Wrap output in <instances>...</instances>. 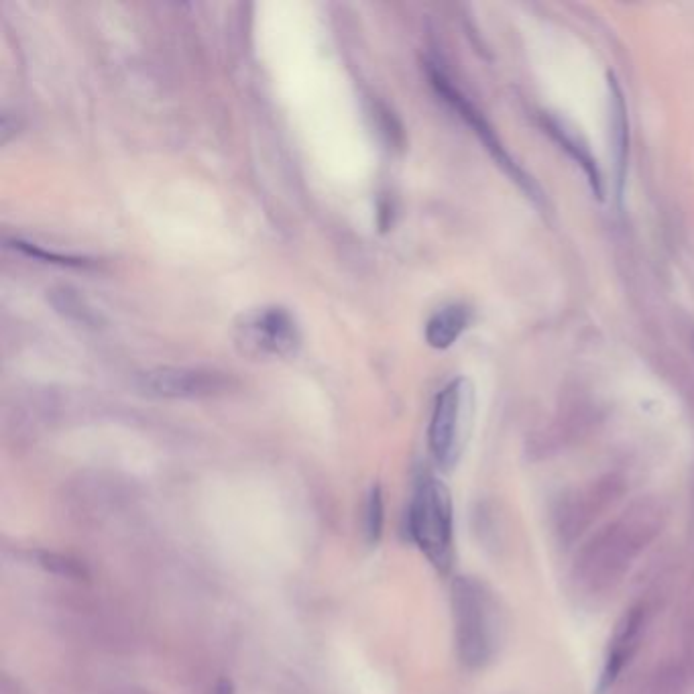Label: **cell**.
Wrapping results in <instances>:
<instances>
[{"label": "cell", "instance_id": "cell-12", "mask_svg": "<svg viewBox=\"0 0 694 694\" xmlns=\"http://www.w3.org/2000/svg\"><path fill=\"white\" fill-rule=\"evenodd\" d=\"M383 524H385V503H383V491L381 485H373L367 497L365 505V534L369 544H377L383 536Z\"/></svg>", "mask_w": 694, "mask_h": 694}, {"label": "cell", "instance_id": "cell-3", "mask_svg": "<svg viewBox=\"0 0 694 694\" xmlns=\"http://www.w3.org/2000/svg\"><path fill=\"white\" fill-rule=\"evenodd\" d=\"M475 418V387L467 377L450 381L436 397L428 430L430 452L436 465L452 471L467 448Z\"/></svg>", "mask_w": 694, "mask_h": 694}, {"label": "cell", "instance_id": "cell-9", "mask_svg": "<svg viewBox=\"0 0 694 694\" xmlns=\"http://www.w3.org/2000/svg\"><path fill=\"white\" fill-rule=\"evenodd\" d=\"M471 322V312L465 306H446L438 310L426 324V342L432 349L446 351L467 330Z\"/></svg>", "mask_w": 694, "mask_h": 694}, {"label": "cell", "instance_id": "cell-2", "mask_svg": "<svg viewBox=\"0 0 694 694\" xmlns=\"http://www.w3.org/2000/svg\"><path fill=\"white\" fill-rule=\"evenodd\" d=\"M408 528L414 544L438 572H448L454 562V509L448 487L428 475L418 481Z\"/></svg>", "mask_w": 694, "mask_h": 694}, {"label": "cell", "instance_id": "cell-13", "mask_svg": "<svg viewBox=\"0 0 694 694\" xmlns=\"http://www.w3.org/2000/svg\"><path fill=\"white\" fill-rule=\"evenodd\" d=\"M11 247L27 257H35V259H41V261H47V263H57V265H66V267H88L90 261L88 259H80V257H64V255H57V253H47L43 249H39L37 245H31V243H23V241H13Z\"/></svg>", "mask_w": 694, "mask_h": 694}, {"label": "cell", "instance_id": "cell-8", "mask_svg": "<svg viewBox=\"0 0 694 694\" xmlns=\"http://www.w3.org/2000/svg\"><path fill=\"white\" fill-rule=\"evenodd\" d=\"M609 102H611V141L617 173V196L623 198L625 173H627V153H629V123H627V106L623 92L613 74H609Z\"/></svg>", "mask_w": 694, "mask_h": 694}, {"label": "cell", "instance_id": "cell-11", "mask_svg": "<svg viewBox=\"0 0 694 694\" xmlns=\"http://www.w3.org/2000/svg\"><path fill=\"white\" fill-rule=\"evenodd\" d=\"M548 129H550V133L558 139V143H560L578 163L583 165V169H585V173H587L589 184H591L595 196L601 200V198H603V184H601L599 169H597V165H595V161H593L589 149H587L585 145L578 143L574 135H568V133L564 131V127H562L560 123H556V121H550V123H548Z\"/></svg>", "mask_w": 694, "mask_h": 694}, {"label": "cell", "instance_id": "cell-10", "mask_svg": "<svg viewBox=\"0 0 694 694\" xmlns=\"http://www.w3.org/2000/svg\"><path fill=\"white\" fill-rule=\"evenodd\" d=\"M49 302L57 312L72 322H78L84 326H96L98 324L96 312L86 304V300L78 292H74V289H70V287L51 289Z\"/></svg>", "mask_w": 694, "mask_h": 694}, {"label": "cell", "instance_id": "cell-7", "mask_svg": "<svg viewBox=\"0 0 694 694\" xmlns=\"http://www.w3.org/2000/svg\"><path fill=\"white\" fill-rule=\"evenodd\" d=\"M642 627H644V613L640 609H631L629 613L623 615V619L619 621V625L613 633L609 654H607V660H605V666H603V672L599 678L597 694H605L613 686L619 672L625 668V664L633 656L635 648H638Z\"/></svg>", "mask_w": 694, "mask_h": 694}, {"label": "cell", "instance_id": "cell-5", "mask_svg": "<svg viewBox=\"0 0 694 694\" xmlns=\"http://www.w3.org/2000/svg\"><path fill=\"white\" fill-rule=\"evenodd\" d=\"M430 80H432V86L436 88V92L442 96V100H446L460 114V119L465 121L475 131V135L483 141V145L487 147V151L491 153L495 163L507 173L511 182H515L519 186V190L526 192L528 198H532L536 204H542L544 198H542L540 188L536 186V182L528 176V173L511 159V155L505 151V147L501 145L493 127L485 121L483 114L450 84V80H446V76L442 72L430 68Z\"/></svg>", "mask_w": 694, "mask_h": 694}, {"label": "cell", "instance_id": "cell-15", "mask_svg": "<svg viewBox=\"0 0 694 694\" xmlns=\"http://www.w3.org/2000/svg\"><path fill=\"white\" fill-rule=\"evenodd\" d=\"M212 694H235V688H233V682L230 680H220L214 688Z\"/></svg>", "mask_w": 694, "mask_h": 694}, {"label": "cell", "instance_id": "cell-14", "mask_svg": "<svg viewBox=\"0 0 694 694\" xmlns=\"http://www.w3.org/2000/svg\"><path fill=\"white\" fill-rule=\"evenodd\" d=\"M39 564H43L47 570H51L55 574H62V576H68V578L84 576V568L78 562H72V560H68L64 556H57V554L41 552L39 554Z\"/></svg>", "mask_w": 694, "mask_h": 694}, {"label": "cell", "instance_id": "cell-4", "mask_svg": "<svg viewBox=\"0 0 694 694\" xmlns=\"http://www.w3.org/2000/svg\"><path fill=\"white\" fill-rule=\"evenodd\" d=\"M237 349L251 359H292L302 346V332L285 308L265 306L243 314L235 324Z\"/></svg>", "mask_w": 694, "mask_h": 694}, {"label": "cell", "instance_id": "cell-1", "mask_svg": "<svg viewBox=\"0 0 694 694\" xmlns=\"http://www.w3.org/2000/svg\"><path fill=\"white\" fill-rule=\"evenodd\" d=\"M456 652L469 670L485 668L503 638L501 609L493 593L475 576H456L450 589Z\"/></svg>", "mask_w": 694, "mask_h": 694}, {"label": "cell", "instance_id": "cell-6", "mask_svg": "<svg viewBox=\"0 0 694 694\" xmlns=\"http://www.w3.org/2000/svg\"><path fill=\"white\" fill-rule=\"evenodd\" d=\"M228 387L230 379L224 373L200 367H157L135 377V389L157 399H202Z\"/></svg>", "mask_w": 694, "mask_h": 694}]
</instances>
